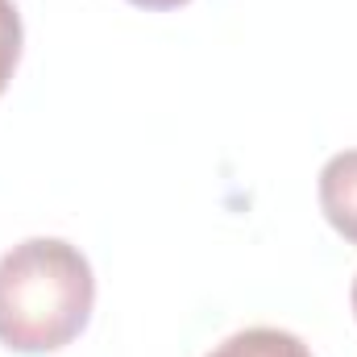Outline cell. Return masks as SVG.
<instances>
[{"mask_svg":"<svg viewBox=\"0 0 357 357\" xmlns=\"http://www.w3.org/2000/svg\"><path fill=\"white\" fill-rule=\"evenodd\" d=\"M96 274L63 237H29L0 258V345L54 354L91 320Z\"/></svg>","mask_w":357,"mask_h":357,"instance_id":"obj_1","label":"cell"},{"mask_svg":"<svg viewBox=\"0 0 357 357\" xmlns=\"http://www.w3.org/2000/svg\"><path fill=\"white\" fill-rule=\"evenodd\" d=\"M320 212L324 220L349 241L357 245V150H341L324 162L320 171Z\"/></svg>","mask_w":357,"mask_h":357,"instance_id":"obj_2","label":"cell"},{"mask_svg":"<svg viewBox=\"0 0 357 357\" xmlns=\"http://www.w3.org/2000/svg\"><path fill=\"white\" fill-rule=\"evenodd\" d=\"M208 357H312V349L287 328H245L225 337Z\"/></svg>","mask_w":357,"mask_h":357,"instance_id":"obj_3","label":"cell"},{"mask_svg":"<svg viewBox=\"0 0 357 357\" xmlns=\"http://www.w3.org/2000/svg\"><path fill=\"white\" fill-rule=\"evenodd\" d=\"M21 42H25V29H21V13L13 0H0V96L8 88L17 63H21Z\"/></svg>","mask_w":357,"mask_h":357,"instance_id":"obj_4","label":"cell"},{"mask_svg":"<svg viewBox=\"0 0 357 357\" xmlns=\"http://www.w3.org/2000/svg\"><path fill=\"white\" fill-rule=\"evenodd\" d=\"M129 4L150 8V13H167V8H178V4H187V0H129Z\"/></svg>","mask_w":357,"mask_h":357,"instance_id":"obj_5","label":"cell"},{"mask_svg":"<svg viewBox=\"0 0 357 357\" xmlns=\"http://www.w3.org/2000/svg\"><path fill=\"white\" fill-rule=\"evenodd\" d=\"M349 303H354V316H357V278H354V291H349Z\"/></svg>","mask_w":357,"mask_h":357,"instance_id":"obj_6","label":"cell"}]
</instances>
